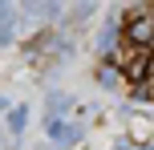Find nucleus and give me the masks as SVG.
<instances>
[{"mask_svg": "<svg viewBox=\"0 0 154 150\" xmlns=\"http://www.w3.org/2000/svg\"><path fill=\"white\" fill-rule=\"evenodd\" d=\"M150 41H154V16L146 12V8H134V12H130V20H126V45L146 49Z\"/></svg>", "mask_w": 154, "mask_h": 150, "instance_id": "2", "label": "nucleus"}, {"mask_svg": "<svg viewBox=\"0 0 154 150\" xmlns=\"http://www.w3.org/2000/svg\"><path fill=\"white\" fill-rule=\"evenodd\" d=\"M114 61H118V69H122V77H130V81H146L150 77V65H154L146 49H134V45H122Z\"/></svg>", "mask_w": 154, "mask_h": 150, "instance_id": "1", "label": "nucleus"}]
</instances>
